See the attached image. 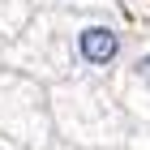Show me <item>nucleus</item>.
Masks as SVG:
<instances>
[{
	"instance_id": "f257e3e1",
	"label": "nucleus",
	"mask_w": 150,
	"mask_h": 150,
	"mask_svg": "<svg viewBox=\"0 0 150 150\" xmlns=\"http://www.w3.org/2000/svg\"><path fill=\"white\" fill-rule=\"evenodd\" d=\"M52 129L77 150H116L129 137V112L112 90V77H69L47 86Z\"/></svg>"
},
{
	"instance_id": "f03ea898",
	"label": "nucleus",
	"mask_w": 150,
	"mask_h": 150,
	"mask_svg": "<svg viewBox=\"0 0 150 150\" xmlns=\"http://www.w3.org/2000/svg\"><path fill=\"white\" fill-rule=\"evenodd\" d=\"M0 137L17 142L22 150H43L56 137L47 86L17 69H0Z\"/></svg>"
},
{
	"instance_id": "7ed1b4c3",
	"label": "nucleus",
	"mask_w": 150,
	"mask_h": 150,
	"mask_svg": "<svg viewBox=\"0 0 150 150\" xmlns=\"http://www.w3.org/2000/svg\"><path fill=\"white\" fill-rule=\"evenodd\" d=\"M112 90L120 99V107L129 112V120L150 125V39L146 43H129L120 69L112 73Z\"/></svg>"
},
{
	"instance_id": "39448f33",
	"label": "nucleus",
	"mask_w": 150,
	"mask_h": 150,
	"mask_svg": "<svg viewBox=\"0 0 150 150\" xmlns=\"http://www.w3.org/2000/svg\"><path fill=\"white\" fill-rule=\"evenodd\" d=\"M30 9H107V0H26Z\"/></svg>"
},
{
	"instance_id": "20e7f679",
	"label": "nucleus",
	"mask_w": 150,
	"mask_h": 150,
	"mask_svg": "<svg viewBox=\"0 0 150 150\" xmlns=\"http://www.w3.org/2000/svg\"><path fill=\"white\" fill-rule=\"evenodd\" d=\"M30 13L35 9H30L26 0H0V47L17 39V30L30 22Z\"/></svg>"
},
{
	"instance_id": "423d86ee",
	"label": "nucleus",
	"mask_w": 150,
	"mask_h": 150,
	"mask_svg": "<svg viewBox=\"0 0 150 150\" xmlns=\"http://www.w3.org/2000/svg\"><path fill=\"white\" fill-rule=\"evenodd\" d=\"M43 150H77V146H69V142H64V146H43Z\"/></svg>"
}]
</instances>
